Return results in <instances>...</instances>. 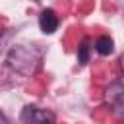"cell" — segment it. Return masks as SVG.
<instances>
[{
	"label": "cell",
	"mask_w": 124,
	"mask_h": 124,
	"mask_svg": "<svg viewBox=\"0 0 124 124\" xmlns=\"http://www.w3.org/2000/svg\"><path fill=\"white\" fill-rule=\"evenodd\" d=\"M19 118L21 122H52V114L37 107H25Z\"/></svg>",
	"instance_id": "6da1fadb"
},
{
	"label": "cell",
	"mask_w": 124,
	"mask_h": 124,
	"mask_svg": "<svg viewBox=\"0 0 124 124\" xmlns=\"http://www.w3.org/2000/svg\"><path fill=\"white\" fill-rule=\"evenodd\" d=\"M39 27L43 33L50 35L58 29V16L54 14V10H43L39 16Z\"/></svg>",
	"instance_id": "7a4b0ae2"
},
{
	"label": "cell",
	"mask_w": 124,
	"mask_h": 124,
	"mask_svg": "<svg viewBox=\"0 0 124 124\" xmlns=\"http://www.w3.org/2000/svg\"><path fill=\"white\" fill-rule=\"evenodd\" d=\"M95 48H97L99 54L107 56V54H110V52L114 50V43H112V39H110L108 35H103V37H99V39L95 41Z\"/></svg>",
	"instance_id": "3957f363"
},
{
	"label": "cell",
	"mask_w": 124,
	"mask_h": 124,
	"mask_svg": "<svg viewBox=\"0 0 124 124\" xmlns=\"http://www.w3.org/2000/svg\"><path fill=\"white\" fill-rule=\"evenodd\" d=\"M89 50H91L89 41H83V43L79 45V50H78V60H79V64H87V60H89Z\"/></svg>",
	"instance_id": "277c9868"
},
{
	"label": "cell",
	"mask_w": 124,
	"mask_h": 124,
	"mask_svg": "<svg viewBox=\"0 0 124 124\" xmlns=\"http://www.w3.org/2000/svg\"><path fill=\"white\" fill-rule=\"evenodd\" d=\"M120 68H122V72H124V54L120 56Z\"/></svg>",
	"instance_id": "5b68a950"
}]
</instances>
